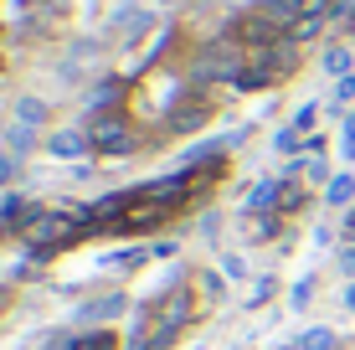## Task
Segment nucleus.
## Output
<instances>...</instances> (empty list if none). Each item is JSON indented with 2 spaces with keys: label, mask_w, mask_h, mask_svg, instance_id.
Here are the masks:
<instances>
[{
  "label": "nucleus",
  "mask_w": 355,
  "mask_h": 350,
  "mask_svg": "<svg viewBox=\"0 0 355 350\" xmlns=\"http://www.w3.org/2000/svg\"><path fill=\"white\" fill-rule=\"evenodd\" d=\"M88 139H93V155H103V160H129L139 150V129L124 108L119 114H88Z\"/></svg>",
  "instance_id": "nucleus-1"
},
{
  "label": "nucleus",
  "mask_w": 355,
  "mask_h": 350,
  "mask_svg": "<svg viewBox=\"0 0 355 350\" xmlns=\"http://www.w3.org/2000/svg\"><path fill=\"white\" fill-rule=\"evenodd\" d=\"M165 222H175V211L144 196V201H139L134 211H124V216H119L114 227H108V237H144V232H155V227H165Z\"/></svg>",
  "instance_id": "nucleus-2"
},
{
  "label": "nucleus",
  "mask_w": 355,
  "mask_h": 350,
  "mask_svg": "<svg viewBox=\"0 0 355 350\" xmlns=\"http://www.w3.org/2000/svg\"><path fill=\"white\" fill-rule=\"evenodd\" d=\"M206 124H211V98H201L196 88L175 103V114L165 119V129H170V134H196V129H206Z\"/></svg>",
  "instance_id": "nucleus-3"
},
{
  "label": "nucleus",
  "mask_w": 355,
  "mask_h": 350,
  "mask_svg": "<svg viewBox=\"0 0 355 350\" xmlns=\"http://www.w3.org/2000/svg\"><path fill=\"white\" fill-rule=\"evenodd\" d=\"M258 62L273 72V82H284V78H293L299 72V57H304V46L293 42V36H284V42H273V46H263V52H252Z\"/></svg>",
  "instance_id": "nucleus-4"
},
{
  "label": "nucleus",
  "mask_w": 355,
  "mask_h": 350,
  "mask_svg": "<svg viewBox=\"0 0 355 350\" xmlns=\"http://www.w3.org/2000/svg\"><path fill=\"white\" fill-rule=\"evenodd\" d=\"M42 150L52 160H83V155H93V139H88V129H52L42 139Z\"/></svg>",
  "instance_id": "nucleus-5"
},
{
  "label": "nucleus",
  "mask_w": 355,
  "mask_h": 350,
  "mask_svg": "<svg viewBox=\"0 0 355 350\" xmlns=\"http://www.w3.org/2000/svg\"><path fill=\"white\" fill-rule=\"evenodd\" d=\"M129 98V78H98L88 88V114H119Z\"/></svg>",
  "instance_id": "nucleus-6"
},
{
  "label": "nucleus",
  "mask_w": 355,
  "mask_h": 350,
  "mask_svg": "<svg viewBox=\"0 0 355 350\" xmlns=\"http://www.w3.org/2000/svg\"><path fill=\"white\" fill-rule=\"evenodd\" d=\"M278 196H284V175H263L258 186L242 196V216H263V211H278Z\"/></svg>",
  "instance_id": "nucleus-7"
},
{
  "label": "nucleus",
  "mask_w": 355,
  "mask_h": 350,
  "mask_svg": "<svg viewBox=\"0 0 355 350\" xmlns=\"http://www.w3.org/2000/svg\"><path fill=\"white\" fill-rule=\"evenodd\" d=\"M124 309H129V294H119V288H114V294H103V299H93V304H83L78 320H83V324H108V320L124 315Z\"/></svg>",
  "instance_id": "nucleus-8"
},
{
  "label": "nucleus",
  "mask_w": 355,
  "mask_h": 350,
  "mask_svg": "<svg viewBox=\"0 0 355 350\" xmlns=\"http://www.w3.org/2000/svg\"><path fill=\"white\" fill-rule=\"evenodd\" d=\"M324 207H335V211H350V207H355V170L329 175V186H324Z\"/></svg>",
  "instance_id": "nucleus-9"
},
{
  "label": "nucleus",
  "mask_w": 355,
  "mask_h": 350,
  "mask_svg": "<svg viewBox=\"0 0 355 350\" xmlns=\"http://www.w3.org/2000/svg\"><path fill=\"white\" fill-rule=\"evenodd\" d=\"M242 222H248V243H278V237H284V216L278 211H263V216H242Z\"/></svg>",
  "instance_id": "nucleus-10"
},
{
  "label": "nucleus",
  "mask_w": 355,
  "mask_h": 350,
  "mask_svg": "<svg viewBox=\"0 0 355 350\" xmlns=\"http://www.w3.org/2000/svg\"><path fill=\"white\" fill-rule=\"evenodd\" d=\"M304 207H309V180H284V196H278V216L293 222Z\"/></svg>",
  "instance_id": "nucleus-11"
},
{
  "label": "nucleus",
  "mask_w": 355,
  "mask_h": 350,
  "mask_svg": "<svg viewBox=\"0 0 355 350\" xmlns=\"http://www.w3.org/2000/svg\"><path fill=\"white\" fill-rule=\"evenodd\" d=\"M46 119H52V103H46V98H36V93H21V98H16V124L42 129Z\"/></svg>",
  "instance_id": "nucleus-12"
},
{
  "label": "nucleus",
  "mask_w": 355,
  "mask_h": 350,
  "mask_svg": "<svg viewBox=\"0 0 355 350\" xmlns=\"http://www.w3.org/2000/svg\"><path fill=\"white\" fill-rule=\"evenodd\" d=\"M350 57H355V46H350V42H329V46H324V57H320V67L340 82V78H350Z\"/></svg>",
  "instance_id": "nucleus-13"
},
{
  "label": "nucleus",
  "mask_w": 355,
  "mask_h": 350,
  "mask_svg": "<svg viewBox=\"0 0 355 350\" xmlns=\"http://www.w3.org/2000/svg\"><path fill=\"white\" fill-rule=\"evenodd\" d=\"M232 88H237V93H263V88H273V72H268L258 57H252V62L237 72V82H232Z\"/></svg>",
  "instance_id": "nucleus-14"
},
{
  "label": "nucleus",
  "mask_w": 355,
  "mask_h": 350,
  "mask_svg": "<svg viewBox=\"0 0 355 350\" xmlns=\"http://www.w3.org/2000/svg\"><path fill=\"white\" fill-rule=\"evenodd\" d=\"M273 150L288 155V160H299V155H309V134H304V129H293V124H284V129L273 134Z\"/></svg>",
  "instance_id": "nucleus-15"
},
{
  "label": "nucleus",
  "mask_w": 355,
  "mask_h": 350,
  "mask_svg": "<svg viewBox=\"0 0 355 350\" xmlns=\"http://www.w3.org/2000/svg\"><path fill=\"white\" fill-rule=\"evenodd\" d=\"M72 350H124V340H119L114 330H83V335H72Z\"/></svg>",
  "instance_id": "nucleus-16"
},
{
  "label": "nucleus",
  "mask_w": 355,
  "mask_h": 350,
  "mask_svg": "<svg viewBox=\"0 0 355 350\" xmlns=\"http://www.w3.org/2000/svg\"><path fill=\"white\" fill-rule=\"evenodd\" d=\"M293 345H299V350H340V330H329V324H309Z\"/></svg>",
  "instance_id": "nucleus-17"
},
{
  "label": "nucleus",
  "mask_w": 355,
  "mask_h": 350,
  "mask_svg": "<svg viewBox=\"0 0 355 350\" xmlns=\"http://www.w3.org/2000/svg\"><path fill=\"white\" fill-rule=\"evenodd\" d=\"M150 258H155L150 247H124V252H108V258H103V268H108V273H124V268H144Z\"/></svg>",
  "instance_id": "nucleus-18"
},
{
  "label": "nucleus",
  "mask_w": 355,
  "mask_h": 350,
  "mask_svg": "<svg viewBox=\"0 0 355 350\" xmlns=\"http://www.w3.org/2000/svg\"><path fill=\"white\" fill-rule=\"evenodd\" d=\"M6 150H10V155L36 150V129H31V124H16V119H10V129H6Z\"/></svg>",
  "instance_id": "nucleus-19"
},
{
  "label": "nucleus",
  "mask_w": 355,
  "mask_h": 350,
  "mask_svg": "<svg viewBox=\"0 0 355 350\" xmlns=\"http://www.w3.org/2000/svg\"><path fill=\"white\" fill-rule=\"evenodd\" d=\"M273 294H278V279H273V273H263V279L252 283V294H248V309H263Z\"/></svg>",
  "instance_id": "nucleus-20"
},
{
  "label": "nucleus",
  "mask_w": 355,
  "mask_h": 350,
  "mask_svg": "<svg viewBox=\"0 0 355 350\" xmlns=\"http://www.w3.org/2000/svg\"><path fill=\"white\" fill-rule=\"evenodd\" d=\"M216 273H222V279H227V283H237V279H248V258H242V252H222V268H216Z\"/></svg>",
  "instance_id": "nucleus-21"
},
{
  "label": "nucleus",
  "mask_w": 355,
  "mask_h": 350,
  "mask_svg": "<svg viewBox=\"0 0 355 350\" xmlns=\"http://www.w3.org/2000/svg\"><path fill=\"white\" fill-rule=\"evenodd\" d=\"M222 273H201V279H191V288H196V299H201V304H206V299H216V294H222Z\"/></svg>",
  "instance_id": "nucleus-22"
},
{
  "label": "nucleus",
  "mask_w": 355,
  "mask_h": 350,
  "mask_svg": "<svg viewBox=\"0 0 355 350\" xmlns=\"http://www.w3.org/2000/svg\"><path fill=\"white\" fill-rule=\"evenodd\" d=\"M309 299H314V279H309V273H304V279H299V283L288 288V309H293V315H299V309L309 304Z\"/></svg>",
  "instance_id": "nucleus-23"
},
{
  "label": "nucleus",
  "mask_w": 355,
  "mask_h": 350,
  "mask_svg": "<svg viewBox=\"0 0 355 350\" xmlns=\"http://www.w3.org/2000/svg\"><path fill=\"white\" fill-rule=\"evenodd\" d=\"M314 124H320V103H299V114H293V129L314 134Z\"/></svg>",
  "instance_id": "nucleus-24"
},
{
  "label": "nucleus",
  "mask_w": 355,
  "mask_h": 350,
  "mask_svg": "<svg viewBox=\"0 0 355 350\" xmlns=\"http://www.w3.org/2000/svg\"><path fill=\"white\" fill-rule=\"evenodd\" d=\"M340 155H345V160H355V108L345 114V129H340Z\"/></svg>",
  "instance_id": "nucleus-25"
},
{
  "label": "nucleus",
  "mask_w": 355,
  "mask_h": 350,
  "mask_svg": "<svg viewBox=\"0 0 355 350\" xmlns=\"http://www.w3.org/2000/svg\"><path fill=\"white\" fill-rule=\"evenodd\" d=\"M21 175V155H10V150H0V186H10V180Z\"/></svg>",
  "instance_id": "nucleus-26"
},
{
  "label": "nucleus",
  "mask_w": 355,
  "mask_h": 350,
  "mask_svg": "<svg viewBox=\"0 0 355 350\" xmlns=\"http://www.w3.org/2000/svg\"><path fill=\"white\" fill-rule=\"evenodd\" d=\"M355 98V72H350V78H340L335 82V103H350Z\"/></svg>",
  "instance_id": "nucleus-27"
},
{
  "label": "nucleus",
  "mask_w": 355,
  "mask_h": 350,
  "mask_svg": "<svg viewBox=\"0 0 355 350\" xmlns=\"http://www.w3.org/2000/svg\"><path fill=\"white\" fill-rule=\"evenodd\" d=\"M340 273H345V279H355V243L340 247Z\"/></svg>",
  "instance_id": "nucleus-28"
},
{
  "label": "nucleus",
  "mask_w": 355,
  "mask_h": 350,
  "mask_svg": "<svg viewBox=\"0 0 355 350\" xmlns=\"http://www.w3.org/2000/svg\"><path fill=\"white\" fill-rule=\"evenodd\" d=\"M10 237H21V222H16V216H6V211H0V243H10Z\"/></svg>",
  "instance_id": "nucleus-29"
},
{
  "label": "nucleus",
  "mask_w": 355,
  "mask_h": 350,
  "mask_svg": "<svg viewBox=\"0 0 355 350\" xmlns=\"http://www.w3.org/2000/svg\"><path fill=\"white\" fill-rule=\"evenodd\" d=\"M345 309H350V315H355V279L345 283Z\"/></svg>",
  "instance_id": "nucleus-30"
},
{
  "label": "nucleus",
  "mask_w": 355,
  "mask_h": 350,
  "mask_svg": "<svg viewBox=\"0 0 355 350\" xmlns=\"http://www.w3.org/2000/svg\"><path fill=\"white\" fill-rule=\"evenodd\" d=\"M278 350H299V345H278Z\"/></svg>",
  "instance_id": "nucleus-31"
},
{
  "label": "nucleus",
  "mask_w": 355,
  "mask_h": 350,
  "mask_svg": "<svg viewBox=\"0 0 355 350\" xmlns=\"http://www.w3.org/2000/svg\"><path fill=\"white\" fill-rule=\"evenodd\" d=\"M160 6H175V0H160Z\"/></svg>",
  "instance_id": "nucleus-32"
}]
</instances>
